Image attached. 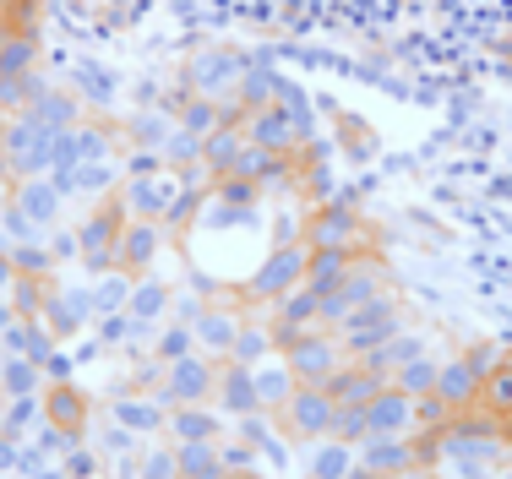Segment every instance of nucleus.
I'll list each match as a JSON object with an SVG mask.
<instances>
[{
    "mask_svg": "<svg viewBox=\"0 0 512 479\" xmlns=\"http://www.w3.org/2000/svg\"><path fill=\"white\" fill-rule=\"evenodd\" d=\"M0 164L17 180H33V175H44V169H55V131L33 126L28 115H11L6 126H0Z\"/></svg>",
    "mask_w": 512,
    "mask_h": 479,
    "instance_id": "f257e3e1",
    "label": "nucleus"
},
{
    "mask_svg": "<svg viewBox=\"0 0 512 479\" xmlns=\"http://www.w3.org/2000/svg\"><path fill=\"white\" fill-rule=\"evenodd\" d=\"M333 333H338V343H344V354H349V360H365L371 349H382L387 338H398V333H404V311L393 305V294H382V300L360 305L355 316H344V322H338Z\"/></svg>",
    "mask_w": 512,
    "mask_h": 479,
    "instance_id": "f03ea898",
    "label": "nucleus"
},
{
    "mask_svg": "<svg viewBox=\"0 0 512 479\" xmlns=\"http://www.w3.org/2000/svg\"><path fill=\"white\" fill-rule=\"evenodd\" d=\"M344 343L338 333H327V327H306L300 338L284 343V365L295 371V382H311V387H327L333 382V371H344Z\"/></svg>",
    "mask_w": 512,
    "mask_h": 479,
    "instance_id": "7ed1b4c3",
    "label": "nucleus"
},
{
    "mask_svg": "<svg viewBox=\"0 0 512 479\" xmlns=\"http://www.w3.org/2000/svg\"><path fill=\"white\" fill-rule=\"evenodd\" d=\"M306 256H311V245L306 240H278L273 251L262 256V267L251 273V300H267V305H278L289 289H300L306 284Z\"/></svg>",
    "mask_w": 512,
    "mask_h": 479,
    "instance_id": "20e7f679",
    "label": "nucleus"
},
{
    "mask_svg": "<svg viewBox=\"0 0 512 479\" xmlns=\"http://www.w3.org/2000/svg\"><path fill=\"white\" fill-rule=\"evenodd\" d=\"M333 414H338V398H333V392L300 382L295 398L278 409V420H284V436H289V441H322V436H333Z\"/></svg>",
    "mask_w": 512,
    "mask_h": 479,
    "instance_id": "39448f33",
    "label": "nucleus"
},
{
    "mask_svg": "<svg viewBox=\"0 0 512 479\" xmlns=\"http://www.w3.org/2000/svg\"><path fill=\"white\" fill-rule=\"evenodd\" d=\"M382 294H387V273H382V262H365V256H355L349 278H344V284H338V289L322 300V322H327V327H338L344 316H355L360 305L382 300Z\"/></svg>",
    "mask_w": 512,
    "mask_h": 479,
    "instance_id": "423d86ee",
    "label": "nucleus"
},
{
    "mask_svg": "<svg viewBox=\"0 0 512 479\" xmlns=\"http://www.w3.org/2000/svg\"><path fill=\"white\" fill-rule=\"evenodd\" d=\"M213 387H218V371H213V360H202V349H197V354H186V360H175L164 371V382H158V403H175V409H186V403H207V398H213Z\"/></svg>",
    "mask_w": 512,
    "mask_h": 479,
    "instance_id": "0eeeda50",
    "label": "nucleus"
},
{
    "mask_svg": "<svg viewBox=\"0 0 512 479\" xmlns=\"http://www.w3.org/2000/svg\"><path fill=\"white\" fill-rule=\"evenodd\" d=\"M120 229H126L120 202H104L99 213L82 218V229L71 235V240H77V251H82V262L99 267V273H109V267H115V240H120Z\"/></svg>",
    "mask_w": 512,
    "mask_h": 479,
    "instance_id": "6e6552de",
    "label": "nucleus"
},
{
    "mask_svg": "<svg viewBox=\"0 0 512 479\" xmlns=\"http://www.w3.org/2000/svg\"><path fill=\"white\" fill-rule=\"evenodd\" d=\"M360 409H365V436H414V398L404 387L393 382L376 387Z\"/></svg>",
    "mask_w": 512,
    "mask_h": 479,
    "instance_id": "1a4fd4ad",
    "label": "nucleus"
},
{
    "mask_svg": "<svg viewBox=\"0 0 512 479\" xmlns=\"http://www.w3.org/2000/svg\"><path fill=\"white\" fill-rule=\"evenodd\" d=\"M485 376H491V371H485L474 354H458V360H447L442 371H436V398H442L453 414H463V409H474V403H480Z\"/></svg>",
    "mask_w": 512,
    "mask_h": 479,
    "instance_id": "9d476101",
    "label": "nucleus"
},
{
    "mask_svg": "<svg viewBox=\"0 0 512 479\" xmlns=\"http://www.w3.org/2000/svg\"><path fill=\"white\" fill-rule=\"evenodd\" d=\"M240 60L229 55V49H213V55H197L191 60V71H186V82H191V93L197 98H235V88H240Z\"/></svg>",
    "mask_w": 512,
    "mask_h": 479,
    "instance_id": "9b49d317",
    "label": "nucleus"
},
{
    "mask_svg": "<svg viewBox=\"0 0 512 479\" xmlns=\"http://www.w3.org/2000/svg\"><path fill=\"white\" fill-rule=\"evenodd\" d=\"M355 235H360V218H355V207H344V202H327L306 224L311 251H355Z\"/></svg>",
    "mask_w": 512,
    "mask_h": 479,
    "instance_id": "f8f14e48",
    "label": "nucleus"
},
{
    "mask_svg": "<svg viewBox=\"0 0 512 479\" xmlns=\"http://www.w3.org/2000/svg\"><path fill=\"white\" fill-rule=\"evenodd\" d=\"M158 251H164V224L131 218V224L120 229V240H115V267L120 273H148V267L158 262Z\"/></svg>",
    "mask_w": 512,
    "mask_h": 479,
    "instance_id": "ddd939ff",
    "label": "nucleus"
},
{
    "mask_svg": "<svg viewBox=\"0 0 512 479\" xmlns=\"http://www.w3.org/2000/svg\"><path fill=\"white\" fill-rule=\"evenodd\" d=\"M273 316H278V333H273V343L284 349V343H289V338H300L306 327H322V294L300 284V289H289L284 300L273 305Z\"/></svg>",
    "mask_w": 512,
    "mask_h": 479,
    "instance_id": "4468645a",
    "label": "nucleus"
},
{
    "mask_svg": "<svg viewBox=\"0 0 512 479\" xmlns=\"http://www.w3.org/2000/svg\"><path fill=\"white\" fill-rule=\"evenodd\" d=\"M240 131H246V142L267 147V153H284V158H289V147H300V137H306V131H300L278 104H273V109H251Z\"/></svg>",
    "mask_w": 512,
    "mask_h": 479,
    "instance_id": "2eb2a0df",
    "label": "nucleus"
},
{
    "mask_svg": "<svg viewBox=\"0 0 512 479\" xmlns=\"http://www.w3.org/2000/svg\"><path fill=\"white\" fill-rule=\"evenodd\" d=\"M218 409L235 414V420H246V414H262V398H256V365H235L224 360V371H218Z\"/></svg>",
    "mask_w": 512,
    "mask_h": 479,
    "instance_id": "dca6fc26",
    "label": "nucleus"
},
{
    "mask_svg": "<svg viewBox=\"0 0 512 479\" xmlns=\"http://www.w3.org/2000/svg\"><path fill=\"white\" fill-rule=\"evenodd\" d=\"M355 458L365 463V469L387 474V479L420 469V463H414V436H365L360 447H355Z\"/></svg>",
    "mask_w": 512,
    "mask_h": 479,
    "instance_id": "f3484780",
    "label": "nucleus"
},
{
    "mask_svg": "<svg viewBox=\"0 0 512 479\" xmlns=\"http://www.w3.org/2000/svg\"><path fill=\"white\" fill-rule=\"evenodd\" d=\"M169 196H175V186H169V180L137 175V180H126V186H120V213H126V218H142V224H164Z\"/></svg>",
    "mask_w": 512,
    "mask_h": 479,
    "instance_id": "a211bd4d",
    "label": "nucleus"
},
{
    "mask_svg": "<svg viewBox=\"0 0 512 479\" xmlns=\"http://www.w3.org/2000/svg\"><path fill=\"white\" fill-rule=\"evenodd\" d=\"M109 158V137L99 126H71V131H60L55 137V175L60 169H77V164H104Z\"/></svg>",
    "mask_w": 512,
    "mask_h": 479,
    "instance_id": "6ab92c4d",
    "label": "nucleus"
},
{
    "mask_svg": "<svg viewBox=\"0 0 512 479\" xmlns=\"http://www.w3.org/2000/svg\"><path fill=\"white\" fill-rule=\"evenodd\" d=\"M191 333H197V349L218 354V360H229L235 333H240V316L224 311V305H202V311H191Z\"/></svg>",
    "mask_w": 512,
    "mask_h": 479,
    "instance_id": "aec40b11",
    "label": "nucleus"
},
{
    "mask_svg": "<svg viewBox=\"0 0 512 479\" xmlns=\"http://www.w3.org/2000/svg\"><path fill=\"white\" fill-rule=\"evenodd\" d=\"M88 311H93L88 289H55V294H44V327H50L55 338H77L82 322H88Z\"/></svg>",
    "mask_w": 512,
    "mask_h": 479,
    "instance_id": "412c9836",
    "label": "nucleus"
},
{
    "mask_svg": "<svg viewBox=\"0 0 512 479\" xmlns=\"http://www.w3.org/2000/svg\"><path fill=\"white\" fill-rule=\"evenodd\" d=\"M44 420H50L55 436H77L82 425H88V398H82L71 382H55L44 392Z\"/></svg>",
    "mask_w": 512,
    "mask_h": 479,
    "instance_id": "4be33fe9",
    "label": "nucleus"
},
{
    "mask_svg": "<svg viewBox=\"0 0 512 479\" xmlns=\"http://www.w3.org/2000/svg\"><path fill=\"white\" fill-rule=\"evenodd\" d=\"M77 109H82V104H77L71 93L39 88V93L28 98V109H22V115H28L33 126H44V131H55V137H60V131H71V126H77Z\"/></svg>",
    "mask_w": 512,
    "mask_h": 479,
    "instance_id": "5701e85b",
    "label": "nucleus"
},
{
    "mask_svg": "<svg viewBox=\"0 0 512 479\" xmlns=\"http://www.w3.org/2000/svg\"><path fill=\"white\" fill-rule=\"evenodd\" d=\"M240 147H246V131H240V126H218L213 137H202V169L213 175V186H218V180L235 175Z\"/></svg>",
    "mask_w": 512,
    "mask_h": 479,
    "instance_id": "b1692460",
    "label": "nucleus"
},
{
    "mask_svg": "<svg viewBox=\"0 0 512 479\" xmlns=\"http://www.w3.org/2000/svg\"><path fill=\"white\" fill-rule=\"evenodd\" d=\"M17 213L28 218V224H55V213H60V186L55 180H17Z\"/></svg>",
    "mask_w": 512,
    "mask_h": 479,
    "instance_id": "393cba45",
    "label": "nucleus"
},
{
    "mask_svg": "<svg viewBox=\"0 0 512 479\" xmlns=\"http://www.w3.org/2000/svg\"><path fill=\"white\" fill-rule=\"evenodd\" d=\"M349 267H355V251H311L306 256V289H316L327 300L349 278Z\"/></svg>",
    "mask_w": 512,
    "mask_h": 479,
    "instance_id": "a878e982",
    "label": "nucleus"
},
{
    "mask_svg": "<svg viewBox=\"0 0 512 479\" xmlns=\"http://www.w3.org/2000/svg\"><path fill=\"white\" fill-rule=\"evenodd\" d=\"M175 469L180 479H224L229 463L218 452V441H186V447H175Z\"/></svg>",
    "mask_w": 512,
    "mask_h": 479,
    "instance_id": "bb28decb",
    "label": "nucleus"
},
{
    "mask_svg": "<svg viewBox=\"0 0 512 479\" xmlns=\"http://www.w3.org/2000/svg\"><path fill=\"white\" fill-rule=\"evenodd\" d=\"M39 66V39L22 28H0V77H33Z\"/></svg>",
    "mask_w": 512,
    "mask_h": 479,
    "instance_id": "cd10ccee",
    "label": "nucleus"
},
{
    "mask_svg": "<svg viewBox=\"0 0 512 479\" xmlns=\"http://www.w3.org/2000/svg\"><path fill=\"white\" fill-rule=\"evenodd\" d=\"M295 387H300V382H295V371H289L284 360H262V365H256V398H262L267 414L284 409V403L295 398Z\"/></svg>",
    "mask_w": 512,
    "mask_h": 479,
    "instance_id": "c85d7f7f",
    "label": "nucleus"
},
{
    "mask_svg": "<svg viewBox=\"0 0 512 479\" xmlns=\"http://www.w3.org/2000/svg\"><path fill=\"white\" fill-rule=\"evenodd\" d=\"M420 354H425V338H420V333H409V327H404L398 338H387L382 349H371V354H365V365H371V371L387 382V371H404L409 360H420Z\"/></svg>",
    "mask_w": 512,
    "mask_h": 479,
    "instance_id": "c756f323",
    "label": "nucleus"
},
{
    "mask_svg": "<svg viewBox=\"0 0 512 479\" xmlns=\"http://www.w3.org/2000/svg\"><path fill=\"white\" fill-rule=\"evenodd\" d=\"M376 387H387V382L365 360H344V371H333V382H327V392H333L338 403H365Z\"/></svg>",
    "mask_w": 512,
    "mask_h": 479,
    "instance_id": "7c9ffc66",
    "label": "nucleus"
},
{
    "mask_svg": "<svg viewBox=\"0 0 512 479\" xmlns=\"http://www.w3.org/2000/svg\"><path fill=\"white\" fill-rule=\"evenodd\" d=\"M355 447H349V441H338V436H322L311 447V479H349V469H355Z\"/></svg>",
    "mask_w": 512,
    "mask_h": 479,
    "instance_id": "2f4dec72",
    "label": "nucleus"
},
{
    "mask_svg": "<svg viewBox=\"0 0 512 479\" xmlns=\"http://www.w3.org/2000/svg\"><path fill=\"white\" fill-rule=\"evenodd\" d=\"M115 425H126L131 436H153V431L169 425V414H164V403H153V398H120L115 403Z\"/></svg>",
    "mask_w": 512,
    "mask_h": 479,
    "instance_id": "473e14b6",
    "label": "nucleus"
},
{
    "mask_svg": "<svg viewBox=\"0 0 512 479\" xmlns=\"http://www.w3.org/2000/svg\"><path fill=\"white\" fill-rule=\"evenodd\" d=\"M218 126H240V120L229 115L218 98H197V93H191V104L180 109V131H191V137H213Z\"/></svg>",
    "mask_w": 512,
    "mask_h": 479,
    "instance_id": "72a5a7b5",
    "label": "nucleus"
},
{
    "mask_svg": "<svg viewBox=\"0 0 512 479\" xmlns=\"http://www.w3.org/2000/svg\"><path fill=\"white\" fill-rule=\"evenodd\" d=\"M55 333L50 327H39V322H28V316H17V322L6 327V343L11 349H22V360H33V365H44V360H55Z\"/></svg>",
    "mask_w": 512,
    "mask_h": 479,
    "instance_id": "f704fd0d",
    "label": "nucleus"
},
{
    "mask_svg": "<svg viewBox=\"0 0 512 479\" xmlns=\"http://www.w3.org/2000/svg\"><path fill=\"white\" fill-rule=\"evenodd\" d=\"M235 93H240V104H246V109H273V98L284 93V77H278L273 66H246Z\"/></svg>",
    "mask_w": 512,
    "mask_h": 479,
    "instance_id": "c9c22d12",
    "label": "nucleus"
},
{
    "mask_svg": "<svg viewBox=\"0 0 512 479\" xmlns=\"http://www.w3.org/2000/svg\"><path fill=\"white\" fill-rule=\"evenodd\" d=\"M169 431H175L180 447H186V441H213L218 436V414L207 409V403H186V409L169 414Z\"/></svg>",
    "mask_w": 512,
    "mask_h": 479,
    "instance_id": "e433bc0d",
    "label": "nucleus"
},
{
    "mask_svg": "<svg viewBox=\"0 0 512 479\" xmlns=\"http://www.w3.org/2000/svg\"><path fill=\"white\" fill-rule=\"evenodd\" d=\"M164 311H169V284H153V278H142V284H131L126 316H131L137 327H153Z\"/></svg>",
    "mask_w": 512,
    "mask_h": 479,
    "instance_id": "4c0bfd02",
    "label": "nucleus"
},
{
    "mask_svg": "<svg viewBox=\"0 0 512 479\" xmlns=\"http://www.w3.org/2000/svg\"><path fill=\"white\" fill-rule=\"evenodd\" d=\"M284 169H289V158H284V153H267V147L246 142V147H240L235 175H240V180H251V186H267V180H278Z\"/></svg>",
    "mask_w": 512,
    "mask_h": 479,
    "instance_id": "58836bf2",
    "label": "nucleus"
},
{
    "mask_svg": "<svg viewBox=\"0 0 512 479\" xmlns=\"http://www.w3.org/2000/svg\"><path fill=\"white\" fill-rule=\"evenodd\" d=\"M55 186H60V196H71V191L99 196V191L115 186V169H109V158H104V164H77V169H60Z\"/></svg>",
    "mask_w": 512,
    "mask_h": 479,
    "instance_id": "ea45409f",
    "label": "nucleus"
},
{
    "mask_svg": "<svg viewBox=\"0 0 512 479\" xmlns=\"http://www.w3.org/2000/svg\"><path fill=\"white\" fill-rule=\"evenodd\" d=\"M480 409L496 414V420H512V360H496L491 376L480 387Z\"/></svg>",
    "mask_w": 512,
    "mask_h": 479,
    "instance_id": "a19ab883",
    "label": "nucleus"
},
{
    "mask_svg": "<svg viewBox=\"0 0 512 479\" xmlns=\"http://www.w3.org/2000/svg\"><path fill=\"white\" fill-rule=\"evenodd\" d=\"M267 354H273V333H267V327H256V322H240L229 360H235V365H262Z\"/></svg>",
    "mask_w": 512,
    "mask_h": 479,
    "instance_id": "79ce46f5",
    "label": "nucleus"
},
{
    "mask_svg": "<svg viewBox=\"0 0 512 479\" xmlns=\"http://www.w3.org/2000/svg\"><path fill=\"white\" fill-rule=\"evenodd\" d=\"M436 371H442V365H436L431 354H420V360L404 365V371H393V387H404L409 398H425V392H436Z\"/></svg>",
    "mask_w": 512,
    "mask_h": 479,
    "instance_id": "37998d69",
    "label": "nucleus"
},
{
    "mask_svg": "<svg viewBox=\"0 0 512 479\" xmlns=\"http://www.w3.org/2000/svg\"><path fill=\"white\" fill-rule=\"evenodd\" d=\"M158 360L164 365H175V360H186V354H197V333H191V322H169L164 333H158Z\"/></svg>",
    "mask_w": 512,
    "mask_h": 479,
    "instance_id": "c03bdc74",
    "label": "nucleus"
},
{
    "mask_svg": "<svg viewBox=\"0 0 512 479\" xmlns=\"http://www.w3.org/2000/svg\"><path fill=\"white\" fill-rule=\"evenodd\" d=\"M202 202H207L202 191H175L164 207V229H191V218L202 213Z\"/></svg>",
    "mask_w": 512,
    "mask_h": 479,
    "instance_id": "a18cd8bd",
    "label": "nucleus"
},
{
    "mask_svg": "<svg viewBox=\"0 0 512 479\" xmlns=\"http://www.w3.org/2000/svg\"><path fill=\"white\" fill-rule=\"evenodd\" d=\"M333 436H338V441H349V447H360V441H365V409H360V403H338V414H333Z\"/></svg>",
    "mask_w": 512,
    "mask_h": 479,
    "instance_id": "49530a36",
    "label": "nucleus"
},
{
    "mask_svg": "<svg viewBox=\"0 0 512 479\" xmlns=\"http://www.w3.org/2000/svg\"><path fill=\"white\" fill-rule=\"evenodd\" d=\"M0 382H6L11 398H33V387H39V365L22 360V354H17V360L6 365V376H0Z\"/></svg>",
    "mask_w": 512,
    "mask_h": 479,
    "instance_id": "de8ad7c7",
    "label": "nucleus"
},
{
    "mask_svg": "<svg viewBox=\"0 0 512 479\" xmlns=\"http://www.w3.org/2000/svg\"><path fill=\"white\" fill-rule=\"evenodd\" d=\"M453 420V409H447L436 392H425V398H414V431H442V425Z\"/></svg>",
    "mask_w": 512,
    "mask_h": 479,
    "instance_id": "09e8293b",
    "label": "nucleus"
},
{
    "mask_svg": "<svg viewBox=\"0 0 512 479\" xmlns=\"http://www.w3.org/2000/svg\"><path fill=\"white\" fill-rule=\"evenodd\" d=\"M88 300H93V311H115L120 300H131L126 273H109V278H99V289H88Z\"/></svg>",
    "mask_w": 512,
    "mask_h": 479,
    "instance_id": "8fccbe9b",
    "label": "nucleus"
},
{
    "mask_svg": "<svg viewBox=\"0 0 512 479\" xmlns=\"http://www.w3.org/2000/svg\"><path fill=\"white\" fill-rule=\"evenodd\" d=\"M218 196H224L229 207H240V213H251V207H256V196H262V186H251V180L229 175V180H218Z\"/></svg>",
    "mask_w": 512,
    "mask_h": 479,
    "instance_id": "3c124183",
    "label": "nucleus"
},
{
    "mask_svg": "<svg viewBox=\"0 0 512 479\" xmlns=\"http://www.w3.org/2000/svg\"><path fill=\"white\" fill-rule=\"evenodd\" d=\"M77 88L88 93L93 104H109V98H115V82H109L99 66H77Z\"/></svg>",
    "mask_w": 512,
    "mask_h": 479,
    "instance_id": "603ef678",
    "label": "nucleus"
},
{
    "mask_svg": "<svg viewBox=\"0 0 512 479\" xmlns=\"http://www.w3.org/2000/svg\"><path fill=\"white\" fill-rule=\"evenodd\" d=\"M218 452H224L229 469H256V447H251V441H235V447H218Z\"/></svg>",
    "mask_w": 512,
    "mask_h": 479,
    "instance_id": "864d4df0",
    "label": "nucleus"
},
{
    "mask_svg": "<svg viewBox=\"0 0 512 479\" xmlns=\"http://www.w3.org/2000/svg\"><path fill=\"white\" fill-rule=\"evenodd\" d=\"M28 420H33V398H17V403H11V420H6V436H11V431H22Z\"/></svg>",
    "mask_w": 512,
    "mask_h": 479,
    "instance_id": "5fc2aeb1",
    "label": "nucleus"
},
{
    "mask_svg": "<svg viewBox=\"0 0 512 479\" xmlns=\"http://www.w3.org/2000/svg\"><path fill=\"white\" fill-rule=\"evenodd\" d=\"M11 284H17V262H11V251L0 245V294H6Z\"/></svg>",
    "mask_w": 512,
    "mask_h": 479,
    "instance_id": "6e6d98bb",
    "label": "nucleus"
},
{
    "mask_svg": "<svg viewBox=\"0 0 512 479\" xmlns=\"http://www.w3.org/2000/svg\"><path fill=\"white\" fill-rule=\"evenodd\" d=\"M447 479H496V474H491V469H453Z\"/></svg>",
    "mask_w": 512,
    "mask_h": 479,
    "instance_id": "4d7b16f0",
    "label": "nucleus"
},
{
    "mask_svg": "<svg viewBox=\"0 0 512 479\" xmlns=\"http://www.w3.org/2000/svg\"><path fill=\"white\" fill-rule=\"evenodd\" d=\"M349 479H387V474H376V469H365V463H355V469H349Z\"/></svg>",
    "mask_w": 512,
    "mask_h": 479,
    "instance_id": "13d9d810",
    "label": "nucleus"
},
{
    "mask_svg": "<svg viewBox=\"0 0 512 479\" xmlns=\"http://www.w3.org/2000/svg\"><path fill=\"white\" fill-rule=\"evenodd\" d=\"M224 479H262V474H256V469H229Z\"/></svg>",
    "mask_w": 512,
    "mask_h": 479,
    "instance_id": "bf43d9fd",
    "label": "nucleus"
},
{
    "mask_svg": "<svg viewBox=\"0 0 512 479\" xmlns=\"http://www.w3.org/2000/svg\"><path fill=\"white\" fill-rule=\"evenodd\" d=\"M6 458H11V441H6V436H0V463H6Z\"/></svg>",
    "mask_w": 512,
    "mask_h": 479,
    "instance_id": "052dcab7",
    "label": "nucleus"
},
{
    "mask_svg": "<svg viewBox=\"0 0 512 479\" xmlns=\"http://www.w3.org/2000/svg\"><path fill=\"white\" fill-rule=\"evenodd\" d=\"M306 479H311V474H306Z\"/></svg>",
    "mask_w": 512,
    "mask_h": 479,
    "instance_id": "680f3d73",
    "label": "nucleus"
}]
</instances>
